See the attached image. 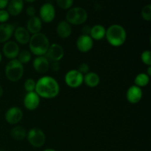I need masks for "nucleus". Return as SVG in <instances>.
Segmentation results:
<instances>
[{"label":"nucleus","mask_w":151,"mask_h":151,"mask_svg":"<svg viewBox=\"0 0 151 151\" xmlns=\"http://www.w3.org/2000/svg\"><path fill=\"white\" fill-rule=\"evenodd\" d=\"M35 91L41 98L53 99L60 93V85L54 78L45 75L36 81Z\"/></svg>","instance_id":"1"},{"label":"nucleus","mask_w":151,"mask_h":151,"mask_svg":"<svg viewBox=\"0 0 151 151\" xmlns=\"http://www.w3.org/2000/svg\"><path fill=\"white\" fill-rule=\"evenodd\" d=\"M105 38L108 43L112 47H119L123 45L126 41V30L122 25L114 24L106 29Z\"/></svg>","instance_id":"2"},{"label":"nucleus","mask_w":151,"mask_h":151,"mask_svg":"<svg viewBox=\"0 0 151 151\" xmlns=\"http://www.w3.org/2000/svg\"><path fill=\"white\" fill-rule=\"evenodd\" d=\"M29 48L31 54L35 56L45 55L50 45L48 37L43 32L31 35L29 41Z\"/></svg>","instance_id":"3"},{"label":"nucleus","mask_w":151,"mask_h":151,"mask_svg":"<svg viewBox=\"0 0 151 151\" xmlns=\"http://www.w3.org/2000/svg\"><path fill=\"white\" fill-rule=\"evenodd\" d=\"M5 76L11 82H17L23 77L24 72V65L17 59L10 60L5 66Z\"/></svg>","instance_id":"4"},{"label":"nucleus","mask_w":151,"mask_h":151,"mask_svg":"<svg viewBox=\"0 0 151 151\" xmlns=\"http://www.w3.org/2000/svg\"><path fill=\"white\" fill-rule=\"evenodd\" d=\"M88 19V13L82 7H72L66 14V21L71 25H81Z\"/></svg>","instance_id":"5"},{"label":"nucleus","mask_w":151,"mask_h":151,"mask_svg":"<svg viewBox=\"0 0 151 151\" xmlns=\"http://www.w3.org/2000/svg\"><path fill=\"white\" fill-rule=\"evenodd\" d=\"M27 141L32 147H41L46 142V135L39 128H32L27 133Z\"/></svg>","instance_id":"6"},{"label":"nucleus","mask_w":151,"mask_h":151,"mask_svg":"<svg viewBox=\"0 0 151 151\" xmlns=\"http://www.w3.org/2000/svg\"><path fill=\"white\" fill-rule=\"evenodd\" d=\"M66 86L72 88H78L83 83V75L78 69H70L64 76Z\"/></svg>","instance_id":"7"},{"label":"nucleus","mask_w":151,"mask_h":151,"mask_svg":"<svg viewBox=\"0 0 151 151\" xmlns=\"http://www.w3.org/2000/svg\"><path fill=\"white\" fill-rule=\"evenodd\" d=\"M56 16L55 7L52 3L46 2L39 9V16L42 22L50 24L54 21Z\"/></svg>","instance_id":"8"},{"label":"nucleus","mask_w":151,"mask_h":151,"mask_svg":"<svg viewBox=\"0 0 151 151\" xmlns=\"http://www.w3.org/2000/svg\"><path fill=\"white\" fill-rule=\"evenodd\" d=\"M45 56L50 61L59 62L64 56V50L60 44L53 43L50 45Z\"/></svg>","instance_id":"9"},{"label":"nucleus","mask_w":151,"mask_h":151,"mask_svg":"<svg viewBox=\"0 0 151 151\" xmlns=\"http://www.w3.org/2000/svg\"><path fill=\"white\" fill-rule=\"evenodd\" d=\"M23 118V111L17 106H13L7 110L4 114L6 122L10 125H16Z\"/></svg>","instance_id":"10"},{"label":"nucleus","mask_w":151,"mask_h":151,"mask_svg":"<svg viewBox=\"0 0 151 151\" xmlns=\"http://www.w3.org/2000/svg\"><path fill=\"white\" fill-rule=\"evenodd\" d=\"M19 52H20V47L16 41H8L4 43L3 45L2 53L4 57L9 60L17 58Z\"/></svg>","instance_id":"11"},{"label":"nucleus","mask_w":151,"mask_h":151,"mask_svg":"<svg viewBox=\"0 0 151 151\" xmlns=\"http://www.w3.org/2000/svg\"><path fill=\"white\" fill-rule=\"evenodd\" d=\"M41 103V97L35 91L27 92L24 97L23 103L25 109L29 111H34L37 109Z\"/></svg>","instance_id":"12"},{"label":"nucleus","mask_w":151,"mask_h":151,"mask_svg":"<svg viewBox=\"0 0 151 151\" xmlns=\"http://www.w3.org/2000/svg\"><path fill=\"white\" fill-rule=\"evenodd\" d=\"M94 46V41L90 35H81L76 41V47L78 51L82 53H86L91 51Z\"/></svg>","instance_id":"13"},{"label":"nucleus","mask_w":151,"mask_h":151,"mask_svg":"<svg viewBox=\"0 0 151 151\" xmlns=\"http://www.w3.org/2000/svg\"><path fill=\"white\" fill-rule=\"evenodd\" d=\"M32 67L36 72L45 74L50 68V61L45 55L36 56L32 61Z\"/></svg>","instance_id":"14"},{"label":"nucleus","mask_w":151,"mask_h":151,"mask_svg":"<svg viewBox=\"0 0 151 151\" xmlns=\"http://www.w3.org/2000/svg\"><path fill=\"white\" fill-rule=\"evenodd\" d=\"M143 97V91L142 88L132 85L128 88L126 91V100L131 104H137L141 101Z\"/></svg>","instance_id":"15"},{"label":"nucleus","mask_w":151,"mask_h":151,"mask_svg":"<svg viewBox=\"0 0 151 151\" xmlns=\"http://www.w3.org/2000/svg\"><path fill=\"white\" fill-rule=\"evenodd\" d=\"M13 36L16 39V42L18 44L25 45L29 43L31 34L28 32L27 28L24 27H18L15 28Z\"/></svg>","instance_id":"16"},{"label":"nucleus","mask_w":151,"mask_h":151,"mask_svg":"<svg viewBox=\"0 0 151 151\" xmlns=\"http://www.w3.org/2000/svg\"><path fill=\"white\" fill-rule=\"evenodd\" d=\"M15 26L10 23L0 24V43L4 44L13 35Z\"/></svg>","instance_id":"17"},{"label":"nucleus","mask_w":151,"mask_h":151,"mask_svg":"<svg viewBox=\"0 0 151 151\" xmlns=\"http://www.w3.org/2000/svg\"><path fill=\"white\" fill-rule=\"evenodd\" d=\"M43 22L38 16H34L30 17L27 23V29L32 35L41 32L42 29Z\"/></svg>","instance_id":"18"},{"label":"nucleus","mask_w":151,"mask_h":151,"mask_svg":"<svg viewBox=\"0 0 151 151\" xmlns=\"http://www.w3.org/2000/svg\"><path fill=\"white\" fill-rule=\"evenodd\" d=\"M24 2L23 0H10L7 6V10L10 16H17L23 11Z\"/></svg>","instance_id":"19"},{"label":"nucleus","mask_w":151,"mask_h":151,"mask_svg":"<svg viewBox=\"0 0 151 151\" xmlns=\"http://www.w3.org/2000/svg\"><path fill=\"white\" fill-rule=\"evenodd\" d=\"M57 35L61 38H67L72 35V29L70 24L68 23L66 20H62L58 22L56 27Z\"/></svg>","instance_id":"20"},{"label":"nucleus","mask_w":151,"mask_h":151,"mask_svg":"<svg viewBox=\"0 0 151 151\" xmlns=\"http://www.w3.org/2000/svg\"><path fill=\"white\" fill-rule=\"evenodd\" d=\"M106 28L102 24H95L93 27H91L90 31V37L93 39V41H101L106 36Z\"/></svg>","instance_id":"21"},{"label":"nucleus","mask_w":151,"mask_h":151,"mask_svg":"<svg viewBox=\"0 0 151 151\" xmlns=\"http://www.w3.org/2000/svg\"><path fill=\"white\" fill-rule=\"evenodd\" d=\"M100 78L97 73L94 72H88L83 75V83L89 88H95L100 84Z\"/></svg>","instance_id":"22"},{"label":"nucleus","mask_w":151,"mask_h":151,"mask_svg":"<svg viewBox=\"0 0 151 151\" xmlns=\"http://www.w3.org/2000/svg\"><path fill=\"white\" fill-rule=\"evenodd\" d=\"M27 131L22 126H15L10 131V135L13 139L16 141H22L27 137Z\"/></svg>","instance_id":"23"},{"label":"nucleus","mask_w":151,"mask_h":151,"mask_svg":"<svg viewBox=\"0 0 151 151\" xmlns=\"http://www.w3.org/2000/svg\"><path fill=\"white\" fill-rule=\"evenodd\" d=\"M150 81V77L148 76L145 72L139 73L134 78V85L137 86L142 88L147 86Z\"/></svg>","instance_id":"24"},{"label":"nucleus","mask_w":151,"mask_h":151,"mask_svg":"<svg viewBox=\"0 0 151 151\" xmlns=\"http://www.w3.org/2000/svg\"><path fill=\"white\" fill-rule=\"evenodd\" d=\"M16 59L23 65L26 64V63H29L31 60V59H32V54H31V52L29 50H22V51H20V52L19 53Z\"/></svg>","instance_id":"25"},{"label":"nucleus","mask_w":151,"mask_h":151,"mask_svg":"<svg viewBox=\"0 0 151 151\" xmlns=\"http://www.w3.org/2000/svg\"><path fill=\"white\" fill-rule=\"evenodd\" d=\"M142 18L146 22H150L151 20V4H147L142 7L141 10Z\"/></svg>","instance_id":"26"},{"label":"nucleus","mask_w":151,"mask_h":151,"mask_svg":"<svg viewBox=\"0 0 151 151\" xmlns=\"http://www.w3.org/2000/svg\"><path fill=\"white\" fill-rule=\"evenodd\" d=\"M35 85H36V81L32 78H28L25 81L24 83V88L27 92H31V91H35Z\"/></svg>","instance_id":"27"},{"label":"nucleus","mask_w":151,"mask_h":151,"mask_svg":"<svg viewBox=\"0 0 151 151\" xmlns=\"http://www.w3.org/2000/svg\"><path fill=\"white\" fill-rule=\"evenodd\" d=\"M57 5L63 10H69L72 7L74 0H56Z\"/></svg>","instance_id":"28"},{"label":"nucleus","mask_w":151,"mask_h":151,"mask_svg":"<svg viewBox=\"0 0 151 151\" xmlns=\"http://www.w3.org/2000/svg\"><path fill=\"white\" fill-rule=\"evenodd\" d=\"M141 60L145 65L151 66V52L150 50H145L141 54Z\"/></svg>","instance_id":"29"},{"label":"nucleus","mask_w":151,"mask_h":151,"mask_svg":"<svg viewBox=\"0 0 151 151\" xmlns=\"http://www.w3.org/2000/svg\"><path fill=\"white\" fill-rule=\"evenodd\" d=\"M10 14L7 10L5 9L0 10V24L7 23L10 19Z\"/></svg>","instance_id":"30"},{"label":"nucleus","mask_w":151,"mask_h":151,"mask_svg":"<svg viewBox=\"0 0 151 151\" xmlns=\"http://www.w3.org/2000/svg\"><path fill=\"white\" fill-rule=\"evenodd\" d=\"M78 70L84 75L86 73H88V72H90V67L89 66H88V63H82L79 66H78Z\"/></svg>","instance_id":"31"},{"label":"nucleus","mask_w":151,"mask_h":151,"mask_svg":"<svg viewBox=\"0 0 151 151\" xmlns=\"http://www.w3.org/2000/svg\"><path fill=\"white\" fill-rule=\"evenodd\" d=\"M35 13H36V10H35V8L33 6H29V7L26 8V14L29 18L35 16Z\"/></svg>","instance_id":"32"},{"label":"nucleus","mask_w":151,"mask_h":151,"mask_svg":"<svg viewBox=\"0 0 151 151\" xmlns=\"http://www.w3.org/2000/svg\"><path fill=\"white\" fill-rule=\"evenodd\" d=\"M50 67L54 72H58L60 69V63L59 62H52V64H50Z\"/></svg>","instance_id":"33"},{"label":"nucleus","mask_w":151,"mask_h":151,"mask_svg":"<svg viewBox=\"0 0 151 151\" xmlns=\"http://www.w3.org/2000/svg\"><path fill=\"white\" fill-rule=\"evenodd\" d=\"M90 31H91V27L88 25H86L82 28V33L83 35H89Z\"/></svg>","instance_id":"34"},{"label":"nucleus","mask_w":151,"mask_h":151,"mask_svg":"<svg viewBox=\"0 0 151 151\" xmlns=\"http://www.w3.org/2000/svg\"><path fill=\"white\" fill-rule=\"evenodd\" d=\"M10 0H0V10H3L7 7Z\"/></svg>","instance_id":"35"},{"label":"nucleus","mask_w":151,"mask_h":151,"mask_svg":"<svg viewBox=\"0 0 151 151\" xmlns=\"http://www.w3.org/2000/svg\"><path fill=\"white\" fill-rule=\"evenodd\" d=\"M148 76H151V66H147V72H145Z\"/></svg>","instance_id":"36"},{"label":"nucleus","mask_w":151,"mask_h":151,"mask_svg":"<svg viewBox=\"0 0 151 151\" xmlns=\"http://www.w3.org/2000/svg\"><path fill=\"white\" fill-rule=\"evenodd\" d=\"M3 94H4V90H3L2 86H1L0 85V98H1V97H2Z\"/></svg>","instance_id":"37"},{"label":"nucleus","mask_w":151,"mask_h":151,"mask_svg":"<svg viewBox=\"0 0 151 151\" xmlns=\"http://www.w3.org/2000/svg\"><path fill=\"white\" fill-rule=\"evenodd\" d=\"M24 2H27V3H33L35 2L36 0H23Z\"/></svg>","instance_id":"38"},{"label":"nucleus","mask_w":151,"mask_h":151,"mask_svg":"<svg viewBox=\"0 0 151 151\" xmlns=\"http://www.w3.org/2000/svg\"><path fill=\"white\" fill-rule=\"evenodd\" d=\"M43 151H57V150H54V149H52V148H47V149H45V150H43Z\"/></svg>","instance_id":"39"},{"label":"nucleus","mask_w":151,"mask_h":151,"mask_svg":"<svg viewBox=\"0 0 151 151\" xmlns=\"http://www.w3.org/2000/svg\"><path fill=\"white\" fill-rule=\"evenodd\" d=\"M1 60H2V54H1V52H0V63L1 62Z\"/></svg>","instance_id":"40"},{"label":"nucleus","mask_w":151,"mask_h":151,"mask_svg":"<svg viewBox=\"0 0 151 151\" xmlns=\"http://www.w3.org/2000/svg\"><path fill=\"white\" fill-rule=\"evenodd\" d=\"M0 151H3V150H0Z\"/></svg>","instance_id":"41"}]
</instances>
